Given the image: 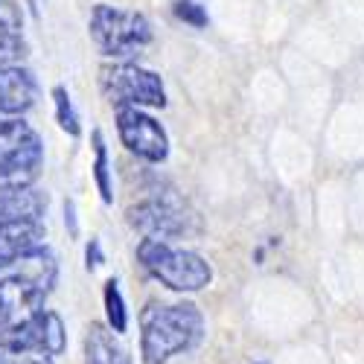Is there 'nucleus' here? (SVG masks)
<instances>
[{
  "instance_id": "nucleus-9",
  "label": "nucleus",
  "mask_w": 364,
  "mask_h": 364,
  "mask_svg": "<svg viewBox=\"0 0 364 364\" xmlns=\"http://www.w3.org/2000/svg\"><path fill=\"white\" fill-rule=\"evenodd\" d=\"M53 338L41 321H29L12 341L0 344V364H53Z\"/></svg>"
},
{
  "instance_id": "nucleus-13",
  "label": "nucleus",
  "mask_w": 364,
  "mask_h": 364,
  "mask_svg": "<svg viewBox=\"0 0 364 364\" xmlns=\"http://www.w3.org/2000/svg\"><path fill=\"white\" fill-rule=\"evenodd\" d=\"M85 364H129V358L108 326L90 323L85 336Z\"/></svg>"
},
{
  "instance_id": "nucleus-7",
  "label": "nucleus",
  "mask_w": 364,
  "mask_h": 364,
  "mask_svg": "<svg viewBox=\"0 0 364 364\" xmlns=\"http://www.w3.org/2000/svg\"><path fill=\"white\" fill-rule=\"evenodd\" d=\"M196 216L190 213V207L172 193H161L151 196L143 204L129 210V222L132 228H137L140 233H146V239H169V236H181L190 230V222Z\"/></svg>"
},
{
  "instance_id": "nucleus-17",
  "label": "nucleus",
  "mask_w": 364,
  "mask_h": 364,
  "mask_svg": "<svg viewBox=\"0 0 364 364\" xmlns=\"http://www.w3.org/2000/svg\"><path fill=\"white\" fill-rule=\"evenodd\" d=\"M105 312H108V323L114 332H126L129 329V315H126V303L119 294V283L108 280L105 283Z\"/></svg>"
},
{
  "instance_id": "nucleus-4",
  "label": "nucleus",
  "mask_w": 364,
  "mask_h": 364,
  "mask_svg": "<svg viewBox=\"0 0 364 364\" xmlns=\"http://www.w3.org/2000/svg\"><path fill=\"white\" fill-rule=\"evenodd\" d=\"M41 161V137L23 119H0V187H29Z\"/></svg>"
},
{
  "instance_id": "nucleus-15",
  "label": "nucleus",
  "mask_w": 364,
  "mask_h": 364,
  "mask_svg": "<svg viewBox=\"0 0 364 364\" xmlns=\"http://www.w3.org/2000/svg\"><path fill=\"white\" fill-rule=\"evenodd\" d=\"M90 143H94V181H97V190L100 198L105 204L114 201V184H111V169H108V149H105V137L100 129H94L90 134Z\"/></svg>"
},
{
  "instance_id": "nucleus-10",
  "label": "nucleus",
  "mask_w": 364,
  "mask_h": 364,
  "mask_svg": "<svg viewBox=\"0 0 364 364\" xmlns=\"http://www.w3.org/2000/svg\"><path fill=\"white\" fill-rule=\"evenodd\" d=\"M47 230L41 222H0V268L15 265L44 245Z\"/></svg>"
},
{
  "instance_id": "nucleus-8",
  "label": "nucleus",
  "mask_w": 364,
  "mask_h": 364,
  "mask_svg": "<svg viewBox=\"0 0 364 364\" xmlns=\"http://www.w3.org/2000/svg\"><path fill=\"white\" fill-rule=\"evenodd\" d=\"M117 132L123 146L132 155L149 161V164H164L169 155V137L164 126L155 117L143 114L140 108H117Z\"/></svg>"
},
{
  "instance_id": "nucleus-3",
  "label": "nucleus",
  "mask_w": 364,
  "mask_h": 364,
  "mask_svg": "<svg viewBox=\"0 0 364 364\" xmlns=\"http://www.w3.org/2000/svg\"><path fill=\"white\" fill-rule=\"evenodd\" d=\"M137 259L151 277L172 291H201L213 280V268L204 257L172 248L161 239H143L137 245Z\"/></svg>"
},
{
  "instance_id": "nucleus-14",
  "label": "nucleus",
  "mask_w": 364,
  "mask_h": 364,
  "mask_svg": "<svg viewBox=\"0 0 364 364\" xmlns=\"http://www.w3.org/2000/svg\"><path fill=\"white\" fill-rule=\"evenodd\" d=\"M23 21L9 0H0V62L23 55Z\"/></svg>"
},
{
  "instance_id": "nucleus-6",
  "label": "nucleus",
  "mask_w": 364,
  "mask_h": 364,
  "mask_svg": "<svg viewBox=\"0 0 364 364\" xmlns=\"http://www.w3.org/2000/svg\"><path fill=\"white\" fill-rule=\"evenodd\" d=\"M102 90L117 102V108H164L166 90L158 73L137 65H105L100 70Z\"/></svg>"
},
{
  "instance_id": "nucleus-16",
  "label": "nucleus",
  "mask_w": 364,
  "mask_h": 364,
  "mask_svg": "<svg viewBox=\"0 0 364 364\" xmlns=\"http://www.w3.org/2000/svg\"><path fill=\"white\" fill-rule=\"evenodd\" d=\"M53 102H55V123L62 126L70 137H79L82 134V126H79V114L73 108V100L68 94V87L62 85H55L53 87Z\"/></svg>"
},
{
  "instance_id": "nucleus-5",
  "label": "nucleus",
  "mask_w": 364,
  "mask_h": 364,
  "mask_svg": "<svg viewBox=\"0 0 364 364\" xmlns=\"http://www.w3.org/2000/svg\"><path fill=\"white\" fill-rule=\"evenodd\" d=\"M90 38H94L102 55L123 58L151 41V23L140 12L97 4L90 12Z\"/></svg>"
},
{
  "instance_id": "nucleus-11",
  "label": "nucleus",
  "mask_w": 364,
  "mask_h": 364,
  "mask_svg": "<svg viewBox=\"0 0 364 364\" xmlns=\"http://www.w3.org/2000/svg\"><path fill=\"white\" fill-rule=\"evenodd\" d=\"M38 85L23 68H0V114H23L36 105Z\"/></svg>"
},
{
  "instance_id": "nucleus-1",
  "label": "nucleus",
  "mask_w": 364,
  "mask_h": 364,
  "mask_svg": "<svg viewBox=\"0 0 364 364\" xmlns=\"http://www.w3.org/2000/svg\"><path fill=\"white\" fill-rule=\"evenodd\" d=\"M15 265L12 274L0 277V344L44 312V300L55 286V259L44 245Z\"/></svg>"
},
{
  "instance_id": "nucleus-18",
  "label": "nucleus",
  "mask_w": 364,
  "mask_h": 364,
  "mask_svg": "<svg viewBox=\"0 0 364 364\" xmlns=\"http://www.w3.org/2000/svg\"><path fill=\"white\" fill-rule=\"evenodd\" d=\"M175 15L181 18V21H187L190 26H196V29H204L207 26V12H204V6H198L196 0H178L175 4Z\"/></svg>"
},
{
  "instance_id": "nucleus-2",
  "label": "nucleus",
  "mask_w": 364,
  "mask_h": 364,
  "mask_svg": "<svg viewBox=\"0 0 364 364\" xmlns=\"http://www.w3.org/2000/svg\"><path fill=\"white\" fill-rule=\"evenodd\" d=\"M204 338V315L196 303H151L140 315L143 364H166L178 353H190Z\"/></svg>"
},
{
  "instance_id": "nucleus-12",
  "label": "nucleus",
  "mask_w": 364,
  "mask_h": 364,
  "mask_svg": "<svg viewBox=\"0 0 364 364\" xmlns=\"http://www.w3.org/2000/svg\"><path fill=\"white\" fill-rule=\"evenodd\" d=\"M47 196L33 187H0V222H41Z\"/></svg>"
},
{
  "instance_id": "nucleus-19",
  "label": "nucleus",
  "mask_w": 364,
  "mask_h": 364,
  "mask_svg": "<svg viewBox=\"0 0 364 364\" xmlns=\"http://www.w3.org/2000/svg\"><path fill=\"white\" fill-rule=\"evenodd\" d=\"M85 259H87V271H94L97 265H102V251H100V239H90V242H87Z\"/></svg>"
},
{
  "instance_id": "nucleus-20",
  "label": "nucleus",
  "mask_w": 364,
  "mask_h": 364,
  "mask_svg": "<svg viewBox=\"0 0 364 364\" xmlns=\"http://www.w3.org/2000/svg\"><path fill=\"white\" fill-rule=\"evenodd\" d=\"M65 222H68L70 233L76 236V216H73V201H65Z\"/></svg>"
}]
</instances>
